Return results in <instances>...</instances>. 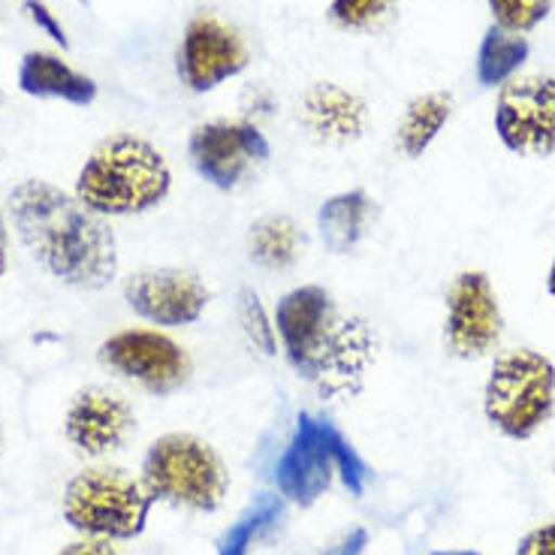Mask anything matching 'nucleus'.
<instances>
[{
	"mask_svg": "<svg viewBox=\"0 0 555 555\" xmlns=\"http://www.w3.org/2000/svg\"><path fill=\"white\" fill-rule=\"evenodd\" d=\"M18 242L42 272L76 291H103L118 275V242L103 215L57 184L28 179L7 199Z\"/></svg>",
	"mask_w": 555,
	"mask_h": 555,
	"instance_id": "nucleus-1",
	"label": "nucleus"
},
{
	"mask_svg": "<svg viewBox=\"0 0 555 555\" xmlns=\"http://www.w3.org/2000/svg\"><path fill=\"white\" fill-rule=\"evenodd\" d=\"M278 350L299 380L323 396H350L375 362L377 335L320 284L291 287L275 306Z\"/></svg>",
	"mask_w": 555,
	"mask_h": 555,
	"instance_id": "nucleus-2",
	"label": "nucleus"
},
{
	"mask_svg": "<svg viewBox=\"0 0 555 555\" xmlns=\"http://www.w3.org/2000/svg\"><path fill=\"white\" fill-rule=\"evenodd\" d=\"M172 194V169L164 152L137 133L100 142L76 176V196L103 218L154 211Z\"/></svg>",
	"mask_w": 555,
	"mask_h": 555,
	"instance_id": "nucleus-3",
	"label": "nucleus"
},
{
	"mask_svg": "<svg viewBox=\"0 0 555 555\" xmlns=\"http://www.w3.org/2000/svg\"><path fill=\"white\" fill-rule=\"evenodd\" d=\"M139 480L154 501L194 514H215L230 492V472L221 453L191 431H169L152 441Z\"/></svg>",
	"mask_w": 555,
	"mask_h": 555,
	"instance_id": "nucleus-4",
	"label": "nucleus"
},
{
	"mask_svg": "<svg viewBox=\"0 0 555 555\" xmlns=\"http://www.w3.org/2000/svg\"><path fill=\"white\" fill-rule=\"evenodd\" d=\"M483 414L511 441H528L555 414V362L534 347L495 357L483 387Z\"/></svg>",
	"mask_w": 555,
	"mask_h": 555,
	"instance_id": "nucleus-5",
	"label": "nucleus"
},
{
	"mask_svg": "<svg viewBox=\"0 0 555 555\" xmlns=\"http://www.w3.org/2000/svg\"><path fill=\"white\" fill-rule=\"evenodd\" d=\"M154 499L142 480L115 468H88L76 474L64 489V519L85 538L100 541H133L139 538Z\"/></svg>",
	"mask_w": 555,
	"mask_h": 555,
	"instance_id": "nucleus-6",
	"label": "nucleus"
},
{
	"mask_svg": "<svg viewBox=\"0 0 555 555\" xmlns=\"http://www.w3.org/2000/svg\"><path fill=\"white\" fill-rule=\"evenodd\" d=\"M103 369L133 380L152 396H172L188 387L194 375V360L188 347L164 330L130 326L112 333L98 350Z\"/></svg>",
	"mask_w": 555,
	"mask_h": 555,
	"instance_id": "nucleus-7",
	"label": "nucleus"
},
{
	"mask_svg": "<svg viewBox=\"0 0 555 555\" xmlns=\"http://www.w3.org/2000/svg\"><path fill=\"white\" fill-rule=\"evenodd\" d=\"M269 157L272 145L254 121L215 118L194 127L188 139V160L194 172L223 194L248 184L257 169L269 164Z\"/></svg>",
	"mask_w": 555,
	"mask_h": 555,
	"instance_id": "nucleus-8",
	"label": "nucleus"
},
{
	"mask_svg": "<svg viewBox=\"0 0 555 555\" xmlns=\"http://www.w3.org/2000/svg\"><path fill=\"white\" fill-rule=\"evenodd\" d=\"M248 64L250 46L236 25H230L211 10L188 18L176 52V73L188 91L208 94L242 76Z\"/></svg>",
	"mask_w": 555,
	"mask_h": 555,
	"instance_id": "nucleus-9",
	"label": "nucleus"
},
{
	"mask_svg": "<svg viewBox=\"0 0 555 555\" xmlns=\"http://www.w3.org/2000/svg\"><path fill=\"white\" fill-rule=\"evenodd\" d=\"M499 293L480 269L453 275L444 293V347L456 360H483L501 341Z\"/></svg>",
	"mask_w": 555,
	"mask_h": 555,
	"instance_id": "nucleus-10",
	"label": "nucleus"
},
{
	"mask_svg": "<svg viewBox=\"0 0 555 555\" xmlns=\"http://www.w3.org/2000/svg\"><path fill=\"white\" fill-rule=\"evenodd\" d=\"M495 133L519 157L555 154V79L526 76L501 88L495 103Z\"/></svg>",
	"mask_w": 555,
	"mask_h": 555,
	"instance_id": "nucleus-11",
	"label": "nucleus"
},
{
	"mask_svg": "<svg viewBox=\"0 0 555 555\" xmlns=\"http://www.w3.org/2000/svg\"><path fill=\"white\" fill-rule=\"evenodd\" d=\"M125 302L139 320L157 330H181L203 320L211 302L206 281L179 266L142 269L127 278Z\"/></svg>",
	"mask_w": 555,
	"mask_h": 555,
	"instance_id": "nucleus-12",
	"label": "nucleus"
},
{
	"mask_svg": "<svg viewBox=\"0 0 555 555\" xmlns=\"http://www.w3.org/2000/svg\"><path fill=\"white\" fill-rule=\"evenodd\" d=\"M333 429L330 420H320L306 411L296 416L291 441L275 465V486L281 499L296 507H311L330 492L335 477Z\"/></svg>",
	"mask_w": 555,
	"mask_h": 555,
	"instance_id": "nucleus-13",
	"label": "nucleus"
},
{
	"mask_svg": "<svg viewBox=\"0 0 555 555\" xmlns=\"http://www.w3.org/2000/svg\"><path fill=\"white\" fill-rule=\"evenodd\" d=\"M137 426L133 408L109 389L88 387L76 392L64 416L67 441L88 456H103L121 450Z\"/></svg>",
	"mask_w": 555,
	"mask_h": 555,
	"instance_id": "nucleus-14",
	"label": "nucleus"
},
{
	"mask_svg": "<svg viewBox=\"0 0 555 555\" xmlns=\"http://www.w3.org/2000/svg\"><path fill=\"white\" fill-rule=\"evenodd\" d=\"M299 125L323 145H350L369 127V103L338 82H314L299 100Z\"/></svg>",
	"mask_w": 555,
	"mask_h": 555,
	"instance_id": "nucleus-15",
	"label": "nucleus"
},
{
	"mask_svg": "<svg viewBox=\"0 0 555 555\" xmlns=\"http://www.w3.org/2000/svg\"><path fill=\"white\" fill-rule=\"evenodd\" d=\"M377 218V203L369 191L353 188L326 196L318 208V236L323 248L338 257L353 254L369 238Z\"/></svg>",
	"mask_w": 555,
	"mask_h": 555,
	"instance_id": "nucleus-16",
	"label": "nucleus"
},
{
	"mask_svg": "<svg viewBox=\"0 0 555 555\" xmlns=\"http://www.w3.org/2000/svg\"><path fill=\"white\" fill-rule=\"evenodd\" d=\"M18 88L30 98L64 100L73 106H91L98 100V82L85 76L55 52H28L18 64Z\"/></svg>",
	"mask_w": 555,
	"mask_h": 555,
	"instance_id": "nucleus-17",
	"label": "nucleus"
},
{
	"mask_svg": "<svg viewBox=\"0 0 555 555\" xmlns=\"http://www.w3.org/2000/svg\"><path fill=\"white\" fill-rule=\"evenodd\" d=\"M302 250H306V233L287 215H263L260 221L250 223L248 254L266 272H287L299 263Z\"/></svg>",
	"mask_w": 555,
	"mask_h": 555,
	"instance_id": "nucleus-18",
	"label": "nucleus"
},
{
	"mask_svg": "<svg viewBox=\"0 0 555 555\" xmlns=\"http://www.w3.org/2000/svg\"><path fill=\"white\" fill-rule=\"evenodd\" d=\"M453 118V98L447 91H429L408 103L402 121L396 127V145L408 160H416L429 152L431 142Z\"/></svg>",
	"mask_w": 555,
	"mask_h": 555,
	"instance_id": "nucleus-19",
	"label": "nucleus"
},
{
	"mask_svg": "<svg viewBox=\"0 0 555 555\" xmlns=\"http://www.w3.org/2000/svg\"><path fill=\"white\" fill-rule=\"evenodd\" d=\"M528 52H531V46L522 34H511V30L492 25L477 49V82L483 88L507 85L514 79L516 69L528 61Z\"/></svg>",
	"mask_w": 555,
	"mask_h": 555,
	"instance_id": "nucleus-20",
	"label": "nucleus"
},
{
	"mask_svg": "<svg viewBox=\"0 0 555 555\" xmlns=\"http://www.w3.org/2000/svg\"><path fill=\"white\" fill-rule=\"evenodd\" d=\"M278 516H281V499L278 495H260L233 526L223 531L221 543H218V555H250L254 543L275 526Z\"/></svg>",
	"mask_w": 555,
	"mask_h": 555,
	"instance_id": "nucleus-21",
	"label": "nucleus"
},
{
	"mask_svg": "<svg viewBox=\"0 0 555 555\" xmlns=\"http://www.w3.org/2000/svg\"><path fill=\"white\" fill-rule=\"evenodd\" d=\"M330 22L347 34H380L399 15V0H333Z\"/></svg>",
	"mask_w": 555,
	"mask_h": 555,
	"instance_id": "nucleus-22",
	"label": "nucleus"
},
{
	"mask_svg": "<svg viewBox=\"0 0 555 555\" xmlns=\"http://www.w3.org/2000/svg\"><path fill=\"white\" fill-rule=\"evenodd\" d=\"M236 318L242 326V335L248 338V345L263 353V357H275L278 353V333L275 318L266 311L263 299L257 296L254 287H242L236 296Z\"/></svg>",
	"mask_w": 555,
	"mask_h": 555,
	"instance_id": "nucleus-23",
	"label": "nucleus"
},
{
	"mask_svg": "<svg viewBox=\"0 0 555 555\" xmlns=\"http://www.w3.org/2000/svg\"><path fill=\"white\" fill-rule=\"evenodd\" d=\"M495 25L511 34H528L553 13L555 0H486Z\"/></svg>",
	"mask_w": 555,
	"mask_h": 555,
	"instance_id": "nucleus-24",
	"label": "nucleus"
},
{
	"mask_svg": "<svg viewBox=\"0 0 555 555\" xmlns=\"http://www.w3.org/2000/svg\"><path fill=\"white\" fill-rule=\"evenodd\" d=\"M333 456H335V474L341 477V483L350 495L360 499L365 492V486L372 480V472L365 465V459L357 453V447L347 441L345 435L338 429H333Z\"/></svg>",
	"mask_w": 555,
	"mask_h": 555,
	"instance_id": "nucleus-25",
	"label": "nucleus"
},
{
	"mask_svg": "<svg viewBox=\"0 0 555 555\" xmlns=\"http://www.w3.org/2000/svg\"><path fill=\"white\" fill-rule=\"evenodd\" d=\"M18 3H22V7H25V13H28L34 22H37V28L46 30V34H49L52 40L61 42V46L67 49V46H69L67 30H64V25L57 22V15L52 13L49 7H46V0H18Z\"/></svg>",
	"mask_w": 555,
	"mask_h": 555,
	"instance_id": "nucleus-26",
	"label": "nucleus"
},
{
	"mask_svg": "<svg viewBox=\"0 0 555 555\" xmlns=\"http://www.w3.org/2000/svg\"><path fill=\"white\" fill-rule=\"evenodd\" d=\"M516 555H555V522L528 531L516 546Z\"/></svg>",
	"mask_w": 555,
	"mask_h": 555,
	"instance_id": "nucleus-27",
	"label": "nucleus"
},
{
	"mask_svg": "<svg viewBox=\"0 0 555 555\" xmlns=\"http://www.w3.org/2000/svg\"><path fill=\"white\" fill-rule=\"evenodd\" d=\"M365 546H369V531L365 528H353L323 555H365Z\"/></svg>",
	"mask_w": 555,
	"mask_h": 555,
	"instance_id": "nucleus-28",
	"label": "nucleus"
},
{
	"mask_svg": "<svg viewBox=\"0 0 555 555\" xmlns=\"http://www.w3.org/2000/svg\"><path fill=\"white\" fill-rule=\"evenodd\" d=\"M57 555H118V550L109 541H100V538H88L82 543H73L67 550H61Z\"/></svg>",
	"mask_w": 555,
	"mask_h": 555,
	"instance_id": "nucleus-29",
	"label": "nucleus"
},
{
	"mask_svg": "<svg viewBox=\"0 0 555 555\" xmlns=\"http://www.w3.org/2000/svg\"><path fill=\"white\" fill-rule=\"evenodd\" d=\"M546 293L555 299V254H553V263H550V272H546Z\"/></svg>",
	"mask_w": 555,
	"mask_h": 555,
	"instance_id": "nucleus-30",
	"label": "nucleus"
},
{
	"mask_svg": "<svg viewBox=\"0 0 555 555\" xmlns=\"http://www.w3.org/2000/svg\"><path fill=\"white\" fill-rule=\"evenodd\" d=\"M7 272V236H0V278Z\"/></svg>",
	"mask_w": 555,
	"mask_h": 555,
	"instance_id": "nucleus-31",
	"label": "nucleus"
},
{
	"mask_svg": "<svg viewBox=\"0 0 555 555\" xmlns=\"http://www.w3.org/2000/svg\"><path fill=\"white\" fill-rule=\"evenodd\" d=\"M431 555H480V553H472V550H435Z\"/></svg>",
	"mask_w": 555,
	"mask_h": 555,
	"instance_id": "nucleus-32",
	"label": "nucleus"
},
{
	"mask_svg": "<svg viewBox=\"0 0 555 555\" xmlns=\"http://www.w3.org/2000/svg\"><path fill=\"white\" fill-rule=\"evenodd\" d=\"M0 236H7V223H3V215H0Z\"/></svg>",
	"mask_w": 555,
	"mask_h": 555,
	"instance_id": "nucleus-33",
	"label": "nucleus"
},
{
	"mask_svg": "<svg viewBox=\"0 0 555 555\" xmlns=\"http://www.w3.org/2000/svg\"><path fill=\"white\" fill-rule=\"evenodd\" d=\"M0 100H3V94H0Z\"/></svg>",
	"mask_w": 555,
	"mask_h": 555,
	"instance_id": "nucleus-34",
	"label": "nucleus"
}]
</instances>
